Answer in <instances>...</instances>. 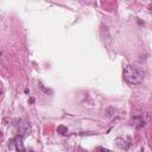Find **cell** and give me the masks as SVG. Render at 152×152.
<instances>
[{
  "label": "cell",
  "mask_w": 152,
  "mask_h": 152,
  "mask_svg": "<svg viewBox=\"0 0 152 152\" xmlns=\"http://www.w3.org/2000/svg\"><path fill=\"white\" fill-rule=\"evenodd\" d=\"M122 77H124L125 82L128 84H139L144 81L145 72L140 66L128 64L125 66V69L122 71Z\"/></svg>",
  "instance_id": "6da1fadb"
},
{
  "label": "cell",
  "mask_w": 152,
  "mask_h": 152,
  "mask_svg": "<svg viewBox=\"0 0 152 152\" xmlns=\"http://www.w3.org/2000/svg\"><path fill=\"white\" fill-rule=\"evenodd\" d=\"M18 132H19V135L21 137H26L30 134L31 132V126L28 122L26 121H20L19 125H18Z\"/></svg>",
  "instance_id": "7a4b0ae2"
},
{
  "label": "cell",
  "mask_w": 152,
  "mask_h": 152,
  "mask_svg": "<svg viewBox=\"0 0 152 152\" xmlns=\"http://www.w3.org/2000/svg\"><path fill=\"white\" fill-rule=\"evenodd\" d=\"M23 138H24V137H21V135H17V137L13 139V144H14L15 150H17L18 152H24V151H25V146H24V144H23Z\"/></svg>",
  "instance_id": "3957f363"
},
{
  "label": "cell",
  "mask_w": 152,
  "mask_h": 152,
  "mask_svg": "<svg viewBox=\"0 0 152 152\" xmlns=\"http://www.w3.org/2000/svg\"><path fill=\"white\" fill-rule=\"evenodd\" d=\"M134 122H135V126L137 127H142V126H145L146 120H144V115H140L139 118H135L134 119Z\"/></svg>",
  "instance_id": "277c9868"
},
{
  "label": "cell",
  "mask_w": 152,
  "mask_h": 152,
  "mask_svg": "<svg viewBox=\"0 0 152 152\" xmlns=\"http://www.w3.org/2000/svg\"><path fill=\"white\" fill-rule=\"evenodd\" d=\"M57 132L61 133V134H66L68 128H66L65 126H58V127H57Z\"/></svg>",
  "instance_id": "5b68a950"
},
{
  "label": "cell",
  "mask_w": 152,
  "mask_h": 152,
  "mask_svg": "<svg viewBox=\"0 0 152 152\" xmlns=\"http://www.w3.org/2000/svg\"><path fill=\"white\" fill-rule=\"evenodd\" d=\"M97 152H113V151H110L108 148H104V147H99L97 148Z\"/></svg>",
  "instance_id": "8992f818"
},
{
  "label": "cell",
  "mask_w": 152,
  "mask_h": 152,
  "mask_svg": "<svg viewBox=\"0 0 152 152\" xmlns=\"http://www.w3.org/2000/svg\"><path fill=\"white\" fill-rule=\"evenodd\" d=\"M150 8H151V11H152V5H151V7H150Z\"/></svg>",
  "instance_id": "52a82bcc"
},
{
  "label": "cell",
  "mask_w": 152,
  "mask_h": 152,
  "mask_svg": "<svg viewBox=\"0 0 152 152\" xmlns=\"http://www.w3.org/2000/svg\"><path fill=\"white\" fill-rule=\"evenodd\" d=\"M31 152H36V151H31Z\"/></svg>",
  "instance_id": "ba28073f"
}]
</instances>
